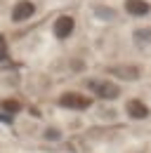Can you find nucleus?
Returning <instances> with one entry per match:
<instances>
[{"label": "nucleus", "instance_id": "f257e3e1", "mask_svg": "<svg viewBox=\"0 0 151 153\" xmlns=\"http://www.w3.org/2000/svg\"><path fill=\"white\" fill-rule=\"evenodd\" d=\"M87 90H92L104 101H113V99L120 97V87L113 80H87Z\"/></svg>", "mask_w": 151, "mask_h": 153}, {"label": "nucleus", "instance_id": "9d476101", "mask_svg": "<svg viewBox=\"0 0 151 153\" xmlns=\"http://www.w3.org/2000/svg\"><path fill=\"white\" fill-rule=\"evenodd\" d=\"M61 137H64V132H61L59 127H47V130L43 132V139H45V141H59Z\"/></svg>", "mask_w": 151, "mask_h": 153}, {"label": "nucleus", "instance_id": "423d86ee", "mask_svg": "<svg viewBox=\"0 0 151 153\" xmlns=\"http://www.w3.org/2000/svg\"><path fill=\"white\" fill-rule=\"evenodd\" d=\"M123 10H125V14H130V17H147L151 12V5L147 0H125V2H123Z\"/></svg>", "mask_w": 151, "mask_h": 153}, {"label": "nucleus", "instance_id": "f8f14e48", "mask_svg": "<svg viewBox=\"0 0 151 153\" xmlns=\"http://www.w3.org/2000/svg\"><path fill=\"white\" fill-rule=\"evenodd\" d=\"M7 59V54H5V47H0V61H5Z\"/></svg>", "mask_w": 151, "mask_h": 153}, {"label": "nucleus", "instance_id": "f03ea898", "mask_svg": "<svg viewBox=\"0 0 151 153\" xmlns=\"http://www.w3.org/2000/svg\"><path fill=\"white\" fill-rule=\"evenodd\" d=\"M59 104H61L66 111H85V108H90L92 101H90V97L69 90V92H64V94L59 97Z\"/></svg>", "mask_w": 151, "mask_h": 153}, {"label": "nucleus", "instance_id": "0eeeda50", "mask_svg": "<svg viewBox=\"0 0 151 153\" xmlns=\"http://www.w3.org/2000/svg\"><path fill=\"white\" fill-rule=\"evenodd\" d=\"M92 14L99 21H113L116 17H118V12L113 10L111 5H94V7H92Z\"/></svg>", "mask_w": 151, "mask_h": 153}, {"label": "nucleus", "instance_id": "1a4fd4ad", "mask_svg": "<svg viewBox=\"0 0 151 153\" xmlns=\"http://www.w3.org/2000/svg\"><path fill=\"white\" fill-rule=\"evenodd\" d=\"M132 38L137 42V47H147L151 42V26H144V28H137L135 33H132Z\"/></svg>", "mask_w": 151, "mask_h": 153}, {"label": "nucleus", "instance_id": "9b49d317", "mask_svg": "<svg viewBox=\"0 0 151 153\" xmlns=\"http://www.w3.org/2000/svg\"><path fill=\"white\" fill-rule=\"evenodd\" d=\"M19 108H21V106H19L17 99H5V101H2V111H5V113H19Z\"/></svg>", "mask_w": 151, "mask_h": 153}, {"label": "nucleus", "instance_id": "7ed1b4c3", "mask_svg": "<svg viewBox=\"0 0 151 153\" xmlns=\"http://www.w3.org/2000/svg\"><path fill=\"white\" fill-rule=\"evenodd\" d=\"M73 28H76V19H73V17H69V14L57 17L55 24H52V33H55L57 40H66L71 33H73Z\"/></svg>", "mask_w": 151, "mask_h": 153}, {"label": "nucleus", "instance_id": "6e6552de", "mask_svg": "<svg viewBox=\"0 0 151 153\" xmlns=\"http://www.w3.org/2000/svg\"><path fill=\"white\" fill-rule=\"evenodd\" d=\"M111 73L123 78V80H137L139 78V68L137 66H116V68H111Z\"/></svg>", "mask_w": 151, "mask_h": 153}, {"label": "nucleus", "instance_id": "39448f33", "mask_svg": "<svg viewBox=\"0 0 151 153\" xmlns=\"http://www.w3.org/2000/svg\"><path fill=\"white\" fill-rule=\"evenodd\" d=\"M125 113L132 120H147L151 115V108H149V104H144L142 99H130L125 104Z\"/></svg>", "mask_w": 151, "mask_h": 153}, {"label": "nucleus", "instance_id": "20e7f679", "mask_svg": "<svg viewBox=\"0 0 151 153\" xmlns=\"http://www.w3.org/2000/svg\"><path fill=\"white\" fill-rule=\"evenodd\" d=\"M33 14H36V5L31 0H19L17 5L12 7V21L14 24H24V21L31 19Z\"/></svg>", "mask_w": 151, "mask_h": 153}]
</instances>
